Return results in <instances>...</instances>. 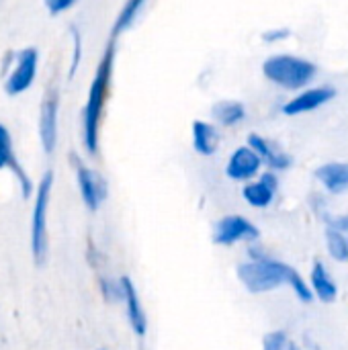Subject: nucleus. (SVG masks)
<instances>
[{"label":"nucleus","instance_id":"nucleus-1","mask_svg":"<svg viewBox=\"0 0 348 350\" xmlns=\"http://www.w3.org/2000/svg\"><path fill=\"white\" fill-rule=\"evenodd\" d=\"M236 275L248 293L263 295V293L277 291L281 287H289L293 291V295L297 297V301H302V304L314 301V293H312L308 279L297 269H293L291 265H287L271 254H265L254 260L246 258L244 262L238 265Z\"/></svg>","mask_w":348,"mask_h":350},{"label":"nucleus","instance_id":"nucleus-2","mask_svg":"<svg viewBox=\"0 0 348 350\" xmlns=\"http://www.w3.org/2000/svg\"><path fill=\"white\" fill-rule=\"evenodd\" d=\"M115 57H117V47H115V41H111L98 59V66L88 86V96L82 109V144H84L86 154L90 156H96L101 148V125H103V115H105V107H107L111 84H113Z\"/></svg>","mask_w":348,"mask_h":350},{"label":"nucleus","instance_id":"nucleus-3","mask_svg":"<svg viewBox=\"0 0 348 350\" xmlns=\"http://www.w3.org/2000/svg\"><path fill=\"white\" fill-rule=\"evenodd\" d=\"M260 72L269 84L285 92H299L318 78V64L299 53H273L265 57Z\"/></svg>","mask_w":348,"mask_h":350},{"label":"nucleus","instance_id":"nucleus-4","mask_svg":"<svg viewBox=\"0 0 348 350\" xmlns=\"http://www.w3.org/2000/svg\"><path fill=\"white\" fill-rule=\"evenodd\" d=\"M51 189H53V172L47 170L37 187L35 203H33V219H31V250L37 265L43 262L47 252V209H49Z\"/></svg>","mask_w":348,"mask_h":350},{"label":"nucleus","instance_id":"nucleus-5","mask_svg":"<svg viewBox=\"0 0 348 350\" xmlns=\"http://www.w3.org/2000/svg\"><path fill=\"white\" fill-rule=\"evenodd\" d=\"M211 240L213 244L224 248H232L238 244H256L260 240V230L248 217L232 213L217 219V224L213 226Z\"/></svg>","mask_w":348,"mask_h":350},{"label":"nucleus","instance_id":"nucleus-6","mask_svg":"<svg viewBox=\"0 0 348 350\" xmlns=\"http://www.w3.org/2000/svg\"><path fill=\"white\" fill-rule=\"evenodd\" d=\"M336 98V88L330 84H312L299 92H293V96H289L283 107L281 113L287 117H299V115H310L320 111L322 107H326L328 103H332Z\"/></svg>","mask_w":348,"mask_h":350},{"label":"nucleus","instance_id":"nucleus-7","mask_svg":"<svg viewBox=\"0 0 348 350\" xmlns=\"http://www.w3.org/2000/svg\"><path fill=\"white\" fill-rule=\"evenodd\" d=\"M39 68V51L35 47H27L14 55V68L4 78V92L8 96H18L27 92L37 76Z\"/></svg>","mask_w":348,"mask_h":350},{"label":"nucleus","instance_id":"nucleus-8","mask_svg":"<svg viewBox=\"0 0 348 350\" xmlns=\"http://www.w3.org/2000/svg\"><path fill=\"white\" fill-rule=\"evenodd\" d=\"M72 162H74L76 183H78V189H80L82 203H84V207L88 211H96L105 203V199L109 195L107 180H105L103 174H98L96 170L86 166L78 156H72Z\"/></svg>","mask_w":348,"mask_h":350},{"label":"nucleus","instance_id":"nucleus-9","mask_svg":"<svg viewBox=\"0 0 348 350\" xmlns=\"http://www.w3.org/2000/svg\"><path fill=\"white\" fill-rule=\"evenodd\" d=\"M265 170V164L263 160L258 158V154L248 146H238L230 156H228V162H226V176L234 183H250L254 178L260 176V172Z\"/></svg>","mask_w":348,"mask_h":350},{"label":"nucleus","instance_id":"nucleus-10","mask_svg":"<svg viewBox=\"0 0 348 350\" xmlns=\"http://www.w3.org/2000/svg\"><path fill=\"white\" fill-rule=\"evenodd\" d=\"M246 144L258 154V158L265 164V170H273V172H287L293 166V156L275 139L263 135V133H250Z\"/></svg>","mask_w":348,"mask_h":350},{"label":"nucleus","instance_id":"nucleus-11","mask_svg":"<svg viewBox=\"0 0 348 350\" xmlns=\"http://www.w3.org/2000/svg\"><path fill=\"white\" fill-rule=\"evenodd\" d=\"M279 189H281L279 174L273 170H263L258 178L242 187V197L252 209H269L275 203Z\"/></svg>","mask_w":348,"mask_h":350},{"label":"nucleus","instance_id":"nucleus-12","mask_svg":"<svg viewBox=\"0 0 348 350\" xmlns=\"http://www.w3.org/2000/svg\"><path fill=\"white\" fill-rule=\"evenodd\" d=\"M57 121H59V92L49 88L39 111V139L45 154H53L57 146Z\"/></svg>","mask_w":348,"mask_h":350},{"label":"nucleus","instance_id":"nucleus-13","mask_svg":"<svg viewBox=\"0 0 348 350\" xmlns=\"http://www.w3.org/2000/svg\"><path fill=\"white\" fill-rule=\"evenodd\" d=\"M121 285H123V304H125L127 322H129L133 334L144 338L148 332V316H146L144 304L139 299L137 287L131 281V277H121Z\"/></svg>","mask_w":348,"mask_h":350},{"label":"nucleus","instance_id":"nucleus-14","mask_svg":"<svg viewBox=\"0 0 348 350\" xmlns=\"http://www.w3.org/2000/svg\"><path fill=\"white\" fill-rule=\"evenodd\" d=\"M191 144H193L195 154H199L203 158H211L213 154H217L219 144H222L219 127L213 121L195 119L191 123Z\"/></svg>","mask_w":348,"mask_h":350},{"label":"nucleus","instance_id":"nucleus-15","mask_svg":"<svg viewBox=\"0 0 348 350\" xmlns=\"http://www.w3.org/2000/svg\"><path fill=\"white\" fill-rule=\"evenodd\" d=\"M316 180L328 195H345L348 193V162L332 160L324 162L314 170Z\"/></svg>","mask_w":348,"mask_h":350},{"label":"nucleus","instance_id":"nucleus-16","mask_svg":"<svg viewBox=\"0 0 348 350\" xmlns=\"http://www.w3.org/2000/svg\"><path fill=\"white\" fill-rule=\"evenodd\" d=\"M308 283L312 287V293L318 301L322 304H334L338 297V285L336 279L332 277L330 269L326 267L324 260H314L310 269Z\"/></svg>","mask_w":348,"mask_h":350},{"label":"nucleus","instance_id":"nucleus-17","mask_svg":"<svg viewBox=\"0 0 348 350\" xmlns=\"http://www.w3.org/2000/svg\"><path fill=\"white\" fill-rule=\"evenodd\" d=\"M248 119V109L238 98H222L211 105V121L222 129L240 127Z\"/></svg>","mask_w":348,"mask_h":350},{"label":"nucleus","instance_id":"nucleus-18","mask_svg":"<svg viewBox=\"0 0 348 350\" xmlns=\"http://www.w3.org/2000/svg\"><path fill=\"white\" fill-rule=\"evenodd\" d=\"M150 0H125L121 10L117 12L115 16V23H113V39L127 33L129 29H133V25L137 23V18L142 16L146 4Z\"/></svg>","mask_w":348,"mask_h":350},{"label":"nucleus","instance_id":"nucleus-19","mask_svg":"<svg viewBox=\"0 0 348 350\" xmlns=\"http://www.w3.org/2000/svg\"><path fill=\"white\" fill-rule=\"evenodd\" d=\"M324 244H326V252H328V256H330L334 262H340V265L348 262V236L347 234H340V232H336V230H330V228H326V234H324Z\"/></svg>","mask_w":348,"mask_h":350},{"label":"nucleus","instance_id":"nucleus-20","mask_svg":"<svg viewBox=\"0 0 348 350\" xmlns=\"http://www.w3.org/2000/svg\"><path fill=\"white\" fill-rule=\"evenodd\" d=\"M10 168L12 172L21 170L23 166L18 164L16 156H14V148H12V137L10 131L6 129V125L0 123V170Z\"/></svg>","mask_w":348,"mask_h":350},{"label":"nucleus","instance_id":"nucleus-21","mask_svg":"<svg viewBox=\"0 0 348 350\" xmlns=\"http://www.w3.org/2000/svg\"><path fill=\"white\" fill-rule=\"evenodd\" d=\"M70 37H72V59H70V70H68V76L72 78L76 74V70L80 68V62H82V33L76 25H70Z\"/></svg>","mask_w":348,"mask_h":350},{"label":"nucleus","instance_id":"nucleus-22","mask_svg":"<svg viewBox=\"0 0 348 350\" xmlns=\"http://www.w3.org/2000/svg\"><path fill=\"white\" fill-rule=\"evenodd\" d=\"M101 293L105 297V301L115 304V301H123V285L121 279H109V277H101Z\"/></svg>","mask_w":348,"mask_h":350},{"label":"nucleus","instance_id":"nucleus-23","mask_svg":"<svg viewBox=\"0 0 348 350\" xmlns=\"http://www.w3.org/2000/svg\"><path fill=\"white\" fill-rule=\"evenodd\" d=\"M293 35V31L289 27H271V29H265L260 39L267 43V45H281L285 41H289Z\"/></svg>","mask_w":348,"mask_h":350},{"label":"nucleus","instance_id":"nucleus-24","mask_svg":"<svg viewBox=\"0 0 348 350\" xmlns=\"http://www.w3.org/2000/svg\"><path fill=\"white\" fill-rule=\"evenodd\" d=\"M289 345V336L283 330H273L263 338V350H287Z\"/></svg>","mask_w":348,"mask_h":350},{"label":"nucleus","instance_id":"nucleus-25","mask_svg":"<svg viewBox=\"0 0 348 350\" xmlns=\"http://www.w3.org/2000/svg\"><path fill=\"white\" fill-rule=\"evenodd\" d=\"M324 219L330 230H336V232L348 236V213H328Z\"/></svg>","mask_w":348,"mask_h":350},{"label":"nucleus","instance_id":"nucleus-26","mask_svg":"<svg viewBox=\"0 0 348 350\" xmlns=\"http://www.w3.org/2000/svg\"><path fill=\"white\" fill-rule=\"evenodd\" d=\"M43 2H45V8L49 10V14H53V16L68 12L70 8H74L78 4V0H43Z\"/></svg>","mask_w":348,"mask_h":350},{"label":"nucleus","instance_id":"nucleus-27","mask_svg":"<svg viewBox=\"0 0 348 350\" xmlns=\"http://www.w3.org/2000/svg\"><path fill=\"white\" fill-rule=\"evenodd\" d=\"M310 207H312V211H314L316 215H322V217H326V215H328V205H326L324 195L314 193V195L310 197Z\"/></svg>","mask_w":348,"mask_h":350},{"label":"nucleus","instance_id":"nucleus-28","mask_svg":"<svg viewBox=\"0 0 348 350\" xmlns=\"http://www.w3.org/2000/svg\"><path fill=\"white\" fill-rule=\"evenodd\" d=\"M287 350H299V349H297V347H295V345L291 342V345H289V349H287Z\"/></svg>","mask_w":348,"mask_h":350}]
</instances>
